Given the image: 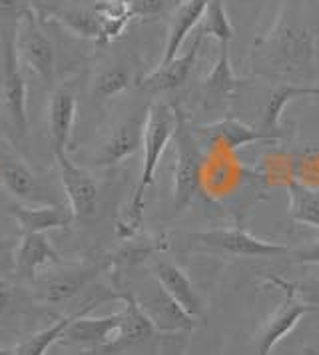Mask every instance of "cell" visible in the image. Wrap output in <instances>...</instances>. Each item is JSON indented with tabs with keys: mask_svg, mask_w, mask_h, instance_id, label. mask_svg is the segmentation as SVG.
<instances>
[{
	"mask_svg": "<svg viewBox=\"0 0 319 355\" xmlns=\"http://www.w3.org/2000/svg\"><path fill=\"white\" fill-rule=\"evenodd\" d=\"M16 50H18V56L36 72V76H40L46 84L52 82L56 54H54V46H52L50 38L40 26V18L34 10H31L22 18L20 26H18Z\"/></svg>",
	"mask_w": 319,
	"mask_h": 355,
	"instance_id": "52a82bcc",
	"label": "cell"
},
{
	"mask_svg": "<svg viewBox=\"0 0 319 355\" xmlns=\"http://www.w3.org/2000/svg\"><path fill=\"white\" fill-rule=\"evenodd\" d=\"M309 355H319V352H309Z\"/></svg>",
	"mask_w": 319,
	"mask_h": 355,
	"instance_id": "74e56055",
	"label": "cell"
},
{
	"mask_svg": "<svg viewBox=\"0 0 319 355\" xmlns=\"http://www.w3.org/2000/svg\"><path fill=\"white\" fill-rule=\"evenodd\" d=\"M52 263H58V254L46 234H22L15 248L16 274L22 279L36 282L38 274Z\"/></svg>",
	"mask_w": 319,
	"mask_h": 355,
	"instance_id": "9a60e30c",
	"label": "cell"
},
{
	"mask_svg": "<svg viewBox=\"0 0 319 355\" xmlns=\"http://www.w3.org/2000/svg\"><path fill=\"white\" fill-rule=\"evenodd\" d=\"M266 284L275 286L284 291V302L282 306L275 309V313L266 322L257 336V354L270 355L273 347L286 338L287 334L298 325L303 315L307 313H319V306H309L298 297V293L291 288V282H286L284 277H273L270 275Z\"/></svg>",
	"mask_w": 319,
	"mask_h": 355,
	"instance_id": "8992f818",
	"label": "cell"
},
{
	"mask_svg": "<svg viewBox=\"0 0 319 355\" xmlns=\"http://www.w3.org/2000/svg\"><path fill=\"white\" fill-rule=\"evenodd\" d=\"M60 170L64 194L68 198V208L74 214V220L88 222L98 211V186L94 178L78 168L66 154L56 156Z\"/></svg>",
	"mask_w": 319,
	"mask_h": 355,
	"instance_id": "ba28073f",
	"label": "cell"
},
{
	"mask_svg": "<svg viewBox=\"0 0 319 355\" xmlns=\"http://www.w3.org/2000/svg\"><path fill=\"white\" fill-rule=\"evenodd\" d=\"M76 108L78 102L76 96L60 88L56 90L50 98V106H48V124H50V144L54 156L66 154L70 138H72V128H74V120H76Z\"/></svg>",
	"mask_w": 319,
	"mask_h": 355,
	"instance_id": "2e32d148",
	"label": "cell"
},
{
	"mask_svg": "<svg viewBox=\"0 0 319 355\" xmlns=\"http://www.w3.org/2000/svg\"><path fill=\"white\" fill-rule=\"evenodd\" d=\"M209 0H184L178 4L174 15L170 18V28H168V40H166V50L162 56L160 64H168L170 60H174L178 52L182 49L184 40L188 38V34L202 24L206 8Z\"/></svg>",
	"mask_w": 319,
	"mask_h": 355,
	"instance_id": "44dd1931",
	"label": "cell"
},
{
	"mask_svg": "<svg viewBox=\"0 0 319 355\" xmlns=\"http://www.w3.org/2000/svg\"><path fill=\"white\" fill-rule=\"evenodd\" d=\"M313 34L298 26H282L264 38H257L254 66L268 76L305 78L313 68Z\"/></svg>",
	"mask_w": 319,
	"mask_h": 355,
	"instance_id": "7a4b0ae2",
	"label": "cell"
},
{
	"mask_svg": "<svg viewBox=\"0 0 319 355\" xmlns=\"http://www.w3.org/2000/svg\"><path fill=\"white\" fill-rule=\"evenodd\" d=\"M138 302L148 313L150 322L154 323L156 331L178 334V331H191L198 325V320L191 318L160 284L148 293V297L138 300Z\"/></svg>",
	"mask_w": 319,
	"mask_h": 355,
	"instance_id": "8fae6325",
	"label": "cell"
},
{
	"mask_svg": "<svg viewBox=\"0 0 319 355\" xmlns=\"http://www.w3.org/2000/svg\"><path fill=\"white\" fill-rule=\"evenodd\" d=\"M175 110V168H174V211L188 210L200 192L202 170L206 162V150L200 144L196 132L190 126L178 104Z\"/></svg>",
	"mask_w": 319,
	"mask_h": 355,
	"instance_id": "3957f363",
	"label": "cell"
},
{
	"mask_svg": "<svg viewBox=\"0 0 319 355\" xmlns=\"http://www.w3.org/2000/svg\"><path fill=\"white\" fill-rule=\"evenodd\" d=\"M12 286L6 279H0V313H4L12 304Z\"/></svg>",
	"mask_w": 319,
	"mask_h": 355,
	"instance_id": "e575fe53",
	"label": "cell"
},
{
	"mask_svg": "<svg viewBox=\"0 0 319 355\" xmlns=\"http://www.w3.org/2000/svg\"><path fill=\"white\" fill-rule=\"evenodd\" d=\"M94 10L102 22V38L98 44H108L112 40L120 38L124 33L128 22L132 20L128 15L126 6L120 0H100L94 6Z\"/></svg>",
	"mask_w": 319,
	"mask_h": 355,
	"instance_id": "4316f807",
	"label": "cell"
},
{
	"mask_svg": "<svg viewBox=\"0 0 319 355\" xmlns=\"http://www.w3.org/2000/svg\"><path fill=\"white\" fill-rule=\"evenodd\" d=\"M78 313L80 311L70 313V315H64L60 320H56L52 325L40 329L38 334H34V336H31L26 341H22L18 347H15L12 355H46L48 349H50L54 343H58V341L62 339L66 327L70 325V322H72Z\"/></svg>",
	"mask_w": 319,
	"mask_h": 355,
	"instance_id": "484cf974",
	"label": "cell"
},
{
	"mask_svg": "<svg viewBox=\"0 0 319 355\" xmlns=\"http://www.w3.org/2000/svg\"><path fill=\"white\" fill-rule=\"evenodd\" d=\"M248 80H241L234 74L232 64H230V54H227V44L220 46V56L218 62L214 64L212 72L207 74L202 88H204V96H206L207 104H218L223 102L230 96H234V92L238 90L241 84H245Z\"/></svg>",
	"mask_w": 319,
	"mask_h": 355,
	"instance_id": "603a6c76",
	"label": "cell"
},
{
	"mask_svg": "<svg viewBox=\"0 0 319 355\" xmlns=\"http://www.w3.org/2000/svg\"><path fill=\"white\" fill-rule=\"evenodd\" d=\"M126 6L130 18H148L158 17L164 10V2L166 0H120Z\"/></svg>",
	"mask_w": 319,
	"mask_h": 355,
	"instance_id": "4dcf8cb0",
	"label": "cell"
},
{
	"mask_svg": "<svg viewBox=\"0 0 319 355\" xmlns=\"http://www.w3.org/2000/svg\"><path fill=\"white\" fill-rule=\"evenodd\" d=\"M193 132L206 152L216 146H220L227 152H234L241 146L254 144V142H275L277 140L268 132L254 128L234 116H227V118H222V120L206 124V126H198V128H193Z\"/></svg>",
	"mask_w": 319,
	"mask_h": 355,
	"instance_id": "9c48e42d",
	"label": "cell"
},
{
	"mask_svg": "<svg viewBox=\"0 0 319 355\" xmlns=\"http://www.w3.org/2000/svg\"><path fill=\"white\" fill-rule=\"evenodd\" d=\"M175 134V110L174 106L156 102L146 110V126H144V160L142 172L134 194L118 214L120 226L128 232H140L144 224V208H146V190L154 184L158 164L166 152L168 144L174 140Z\"/></svg>",
	"mask_w": 319,
	"mask_h": 355,
	"instance_id": "6da1fadb",
	"label": "cell"
},
{
	"mask_svg": "<svg viewBox=\"0 0 319 355\" xmlns=\"http://www.w3.org/2000/svg\"><path fill=\"white\" fill-rule=\"evenodd\" d=\"M128 86H130V72L122 66H114L104 70L94 84V92L98 98H112L120 92H124Z\"/></svg>",
	"mask_w": 319,
	"mask_h": 355,
	"instance_id": "f1b7e54d",
	"label": "cell"
},
{
	"mask_svg": "<svg viewBox=\"0 0 319 355\" xmlns=\"http://www.w3.org/2000/svg\"><path fill=\"white\" fill-rule=\"evenodd\" d=\"M204 36H212L222 44H230L234 38V26L230 22V17L223 8V0H209L206 8V15L202 24L198 26Z\"/></svg>",
	"mask_w": 319,
	"mask_h": 355,
	"instance_id": "83f0119b",
	"label": "cell"
},
{
	"mask_svg": "<svg viewBox=\"0 0 319 355\" xmlns=\"http://www.w3.org/2000/svg\"><path fill=\"white\" fill-rule=\"evenodd\" d=\"M291 288L302 302L309 306H319V275L302 282H291Z\"/></svg>",
	"mask_w": 319,
	"mask_h": 355,
	"instance_id": "1f68e13d",
	"label": "cell"
},
{
	"mask_svg": "<svg viewBox=\"0 0 319 355\" xmlns=\"http://www.w3.org/2000/svg\"><path fill=\"white\" fill-rule=\"evenodd\" d=\"M100 263H86V266H70L62 274L52 275L40 288L42 300L52 306H62L74 300L96 275L100 274Z\"/></svg>",
	"mask_w": 319,
	"mask_h": 355,
	"instance_id": "ac0fdd59",
	"label": "cell"
},
{
	"mask_svg": "<svg viewBox=\"0 0 319 355\" xmlns=\"http://www.w3.org/2000/svg\"><path fill=\"white\" fill-rule=\"evenodd\" d=\"M10 216L20 226L22 234H46L52 230H64L74 222L72 210L60 204H46V206L16 204L10 208Z\"/></svg>",
	"mask_w": 319,
	"mask_h": 355,
	"instance_id": "e0dca14e",
	"label": "cell"
},
{
	"mask_svg": "<svg viewBox=\"0 0 319 355\" xmlns=\"http://www.w3.org/2000/svg\"><path fill=\"white\" fill-rule=\"evenodd\" d=\"M16 28H0V46H2V90L4 102L10 116V124L15 128L18 140L26 138L28 134V94L26 82L20 70V56L16 50Z\"/></svg>",
	"mask_w": 319,
	"mask_h": 355,
	"instance_id": "5b68a950",
	"label": "cell"
},
{
	"mask_svg": "<svg viewBox=\"0 0 319 355\" xmlns=\"http://www.w3.org/2000/svg\"><path fill=\"white\" fill-rule=\"evenodd\" d=\"M144 126H146V114H138L120 122L110 134V138L104 142L102 150L98 152V156L94 158L96 166L108 168L134 156L144 144Z\"/></svg>",
	"mask_w": 319,
	"mask_h": 355,
	"instance_id": "4fadbf2b",
	"label": "cell"
},
{
	"mask_svg": "<svg viewBox=\"0 0 319 355\" xmlns=\"http://www.w3.org/2000/svg\"><path fill=\"white\" fill-rule=\"evenodd\" d=\"M16 240H10V238H0V259L8 258V254L16 248Z\"/></svg>",
	"mask_w": 319,
	"mask_h": 355,
	"instance_id": "d590c367",
	"label": "cell"
},
{
	"mask_svg": "<svg viewBox=\"0 0 319 355\" xmlns=\"http://www.w3.org/2000/svg\"><path fill=\"white\" fill-rule=\"evenodd\" d=\"M122 300V323H120V331L114 339V343H110L104 352L106 354H114V352H122L128 349L132 345H138L144 343L146 339H150L154 336L156 327L154 323L150 322L148 313L144 311V307L140 306L138 297L134 293H122L120 295Z\"/></svg>",
	"mask_w": 319,
	"mask_h": 355,
	"instance_id": "5bb4252c",
	"label": "cell"
},
{
	"mask_svg": "<svg viewBox=\"0 0 319 355\" xmlns=\"http://www.w3.org/2000/svg\"><path fill=\"white\" fill-rule=\"evenodd\" d=\"M52 20H56L78 38H88L96 42H100L102 38V22L94 8H58Z\"/></svg>",
	"mask_w": 319,
	"mask_h": 355,
	"instance_id": "d4e9b609",
	"label": "cell"
},
{
	"mask_svg": "<svg viewBox=\"0 0 319 355\" xmlns=\"http://www.w3.org/2000/svg\"><path fill=\"white\" fill-rule=\"evenodd\" d=\"M154 275L158 279V284L168 291L180 306L184 307L191 318L202 320L204 318V307L200 302V295L196 293L191 286L190 277L182 268H178L175 263L168 259H158L154 263Z\"/></svg>",
	"mask_w": 319,
	"mask_h": 355,
	"instance_id": "ffe728a7",
	"label": "cell"
},
{
	"mask_svg": "<svg viewBox=\"0 0 319 355\" xmlns=\"http://www.w3.org/2000/svg\"><path fill=\"white\" fill-rule=\"evenodd\" d=\"M15 352V347L12 349H8V347H0V355H12Z\"/></svg>",
	"mask_w": 319,
	"mask_h": 355,
	"instance_id": "8d00e7d4",
	"label": "cell"
},
{
	"mask_svg": "<svg viewBox=\"0 0 319 355\" xmlns=\"http://www.w3.org/2000/svg\"><path fill=\"white\" fill-rule=\"evenodd\" d=\"M0 184L18 202L32 206H46L48 200L31 168L18 158L0 160Z\"/></svg>",
	"mask_w": 319,
	"mask_h": 355,
	"instance_id": "d6986e66",
	"label": "cell"
},
{
	"mask_svg": "<svg viewBox=\"0 0 319 355\" xmlns=\"http://www.w3.org/2000/svg\"><path fill=\"white\" fill-rule=\"evenodd\" d=\"M94 307V302L80 309V313L70 322L62 336L66 345H80V347H102L106 349L120 331L122 311H116L104 318H86V313Z\"/></svg>",
	"mask_w": 319,
	"mask_h": 355,
	"instance_id": "30bf717a",
	"label": "cell"
},
{
	"mask_svg": "<svg viewBox=\"0 0 319 355\" xmlns=\"http://www.w3.org/2000/svg\"><path fill=\"white\" fill-rule=\"evenodd\" d=\"M188 240L193 248L202 252L232 256V258H275L289 252V248L284 243L255 238L254 234L241 227H218L206 232H193L188 234Z\"/></svg>",
	"mask_w": 319,
	"mask_h": 355,
	"instance_id": "277c9868",
	"label": "cell"
},
{
	"mask_svg": "<svg viewBox=\"0 0 319 355\" xmlns=\"http://www.w3.org/2000/svg\"><path fill=\"white\" fill-rule=\"evenodd\" d=\"M289 254H291V259L298 263H319V240L305 245V248L293 250Z\"/></svg>",
	"mask_w": 319,
	"mask_h": 355,
	"instance_id": "d6a6232c",
	"label": "cell"
},
{
	"mask_svg": "<svg viewBox=\"0 0 319 355\" xmlns=\"http://www.w3.org/2000/svg\"><path fill=\"white\" fill-rule=\"evenodd\" d=\"M302 96H319V88L316 86H300V84H291V82H282L277 84L270 92V98L266 102L264 108V122L261 130L271 134L273 138H279V124H282V114L286 110V106Z\"/></svg>",
	"mask_w": 319,
	"mask_h": 355,
	"instance_id": "7402d4cb",
	"label": "cell"
},
{
	"mask_svg": "<svg viewBox=\"0 0 319 355\" xmlns=\"http://www.w3.org/2000/svg\"><path fill=\"white\" fill-rule=\"evenodd\" d=\"M56 2L58 0H32V10L38 15V18H52L54 12L58 10L56 8Z\"/></svg>",
	"mask_w": 319,
	"mask_h": 355,
	"instance_id": "836d02e7",
	"label": "cell"
},
{
	"mask_svg": "<svg viewBox=\"0 0 319 355\" xmlns=\"http://www.w3.org/2000/svg\"><path fill=\"white\" fill-rule=\"evenodd\" d=\"M32 10V0H0V28H16Z\"/></svg>",
	"mask_w": 319,
	"mask_h": 355,
	"instance_id": "f546056e",
	"label": "cell"
},
{
	"mask_svg": "<svg viewBox=\"0 0 319 355\" xmlns=\"http://www.w3.org/2000/svg\"><path fill=\"white\" fill-rule=\"evenodd\" d=\"M289 194V218L298 224L319 230V190L302 182L287 184Z\"/></svg>",
	"mask_w": 319,
	"mask_h": 355,
	"instance_id": "cb8c5ba5",
	"label": "cell"
},
{
	"mask_svg": "<svg viewBox=\"0 0 319 355\" xmlns=\"http://www.w3.org/2000/svg\"><path fill=\"white\" fill-rule=\"evenodd\" d=\"M204 38H206L204 33L198 28V33L193 36L190 49H188L186 54L175 56L174 60H170L168 64H160L156 70L148 72L146 76H142L138 80V86L142 90H148V92H166V90L180 88L184 82L190 78L191 70H193L196 60H198V54L202 50Z\"/></svg>",
	"mask_w": 319,
	"mask_h": 355,
	"instance_id": "7c38bea8",
	"label": "cell"
}]
</instances>
